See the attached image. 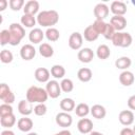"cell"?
Segmentation results:
<instances>
[{"label": "cell", "instance_id": "obj_1", "mask_svg": "<svg viewBox=\"0 0 135 135\" xmlns=\"http://www.w3.org/2000/svg\"><path fill=\"white\" fill-rule=\"evenodd\" d=\"M37 23L44 27H53L58 21H59V14L55 9H45L38 13L37 17Z\"/></svg>", "mask_w": 135, "mask_h": 135}, {"label": "cell", "instance_id": "obj_2", "mask_svg": "<svg viewBox=\"0 0 135 135\" xmlns=\"http://www.w3.org/2000/svg\"><path fill=\"white\" fill-rule=\"evenodd\" d=\"M49 95L47 92L45 91V89L36 86V85H32L27 89L26 91V100H28L31 103H44V101H46Z\"/></svg>", "mask_w": 135, "mask_h": 135}, {"label": "cell", "instance_id": "obj_3", "mask_svg": "<svg viewBox=\"0 0 135 135\" xmlns=\"http://www.w3.org/2000/svg\"><path fill=\"white\" fill-rule=\"evenodd\" d=\"M9 32H11V42L9 44L15 46L18 45L20 43V41L22 40V38L25 36V30L22 26V24L20 23H11L9 27H8Z\"/></svg>", "mask_w": 135, "mask_h": 135}, {"label": "cell", "instance_id": "obj_4", "mask_svg": "<svg viewBox=\"0 0 135 135\" xmlns=\"http://www.w3.org/2000/svg\"><path fill=\"white\" fill-rule=\"evenodd\" d=\"M111 40L115 46L129 47L132 44L133 38H132L131 34L128 32H116Z\"/></svg>", "mask_w": 135, "mask_h": 135}, {"label": "cell", "instance_id": "obj_5", "mask_svg": "<svg viewBox=\"0 0 135 135\" xmlns=\"http://www.w3.org/2000/svg\"><path fill=\"white\" fill-rule=\"evenodd\" d=\"M45 91L47 92L49 97L55 99L57 97L60 96L61 94V88H60V83L57 80H50L49 82H46V86H45Z\"/></svg>", "mask_w": 135, "mask_h": 135}, {"label": "cell", "instance_id": "obj_6", "mask_svg": "<svg viewBox=\"0 0 135 135\" xmlns=\"http://www.w3.org/2000/svg\"><path fill=\"white\" fill-rule=\"evenodd\" d=\"M55 120H56V123H57L59 127L63 128V129H66V128H69V127H71V124L73 123V118H72V116H71L69 113L63 112V111H62V112H59V113L56 115Z\"/></svg>", "mask_w": 135, "mask_h": 135}, {"label": "cell", "instance_id": "obj_7", "mask_svg": "<svg viewBox=\"0 0 135 135\" xmlns=\"http://www.w3.org/2000/svg\"><path fill=\"white\" fill-rule=\"evenodd\" d=\"M82 42H83V36L79 32H74L69 37V46L72 50H75V51L81 50Z\"/></svg>", "mask_w": 135, "mask_h": 135}, {"label": "cell", "instance_id": "obj_8", "mask_svg": "<svg viewBox=\"0 0 135 135\" xmlns=\"http://www.w3.org/2000/svg\"><path fill=\"white\" fill-rule=\"evenodd\" d=\"M110 8L105 3H97L94 7V16L96 17V20H103L109 16Z\"/></svg>", "mask_w": 135, "mask_h": 135}, {"label": "cell", "instance_id": "obj_9", "mask_svg": "<svg viewBox=\"0 0 135 135\" xmlns=\"http://www.w3.org/2000/svg\"><path fill=\"white\" fill-rule=\"evenodd\" d=\"M36 55V50L34 47L33 44L31 43H27V44H24L22 45V47L20 49V56L23 60H32Z\"/></svg>", "mask_w": 135, "mask_h": 135}, {"label": "cell", "instance_id": "obj_10", "mask_svg": "<svg viewBox=\"0 0 135 135\" xmlns=\"http://www.w3.org/2000/svg\"><path fill=\"white\" fill-rule=\"evenodd\" d=\"M118 120L121 124L128 127L134 122V114L131 110H122L118 115Z\"/></svg>", "mask_w": 135, "mask_h": 135}, {"label": "cell", "instance_id": "obj_11", "mask_svg": "<svg viewBox=\"0 0 135 135\" xmlns=\"http://www.w3.org/2000/svg\"><path fill=\"white\" fill-rule=\"evenodd\" d=\"M94 52L92 49L90 47H83L81 50H79L78 54H77V57L79 59V61L83 62V63H89L93 60L94 58Z\"/></svg>", "mask_w": 135, "mask_h": 135}, {"label": "cell", "instance_id": "obj_12", "mask_svg": "<svg viewBox=\"0 0 135 135\" xmlns=\"http://www.w3.org/2000/svg\"><path fill=\"white\" fill-rule=\"evenodd\" d=\"M77 129L82 134H89L93 131V121L89 118H81L77 122Z\"/></svg>", "mask_w": 135, "mask_h": 135}, {"label": "cell", "instance_id": "obj_13", "mask_svg": "<svg viewBox=\"0 0 135 135\" xmlns=\"http://www.w3.org/2000/svg\"><path fill=\"white\" fill-rule=\"evenodd\" d=\"M110 23L113 25L116 32H121L127 26V19L123 16H116L114 15L110 19Z\"/></svg>", "mask_w": 135, "mask_h": 135}, {"label": "cell", "instance_id": "obj_14", "mask_svg": "<svg viewBox=\"0 0 135 135\" xmlns=\"http://www.w3.org/2000/svg\"><path fill=\"white\" fill-rule=\"evenodd\" d=\"M44 36H45V33H43L42 30L39 28V27H34V28H32L31 32L28 33V39H30V41H31L32 43H34V44L40 43V42L43 40Z\"/></svg>", "mask_w": 135, "mask_h": 135}, {"label": "cell", "instance_id": "obj_15", "mask_svg": "<svg viewBox=\"0 0 135 135\" xmlns=\"http://www.w3.org/2000/svg\"><path fill=\"white\" fill-rule=\"evenodd\" d=\"M110 9L116 16H123L127 13V4L122 1H113L111 3Z\"/></svg>", "mask_w": 135, "mask_h": 135}, {"label": "cell", "instance_id": "obj_16", "mask_svg": "<svg viewBox=\"0 0 135 135\" xmlns=\"http://www.w3.org/2000/svg\"><path fill=\"white\" fill-rule=\"evenodd\" d=\"M50 75H51V72L46 68H38L35 70V73H34L35 79L39 82H49Z\"/></svg>", "mask_w": 135, "mask_h": 135}, {"label": "cell", "instance_id": "obj_17", "mask_svg": "<svg viewBox=\"0 0 135 135\" xmlns=\"http://www.w3.org/2000/svg\"><path fill=\"white\" fill-rule=\"evenodd\" d=\"M33 126H34L33 120L27 116H23L17 121V128L21 132H30L33 129Z\"/></svg>", "mask_w": 135, "mask_h": 135}, {"label": "cell", "instance_id": "obj_18", "mask_svg": "<svg viewBox=\"0 0 135 135\" xmlns=\"http://www.w3.org/2000/svg\"><path fill=\"white\" fill-rule=\"evenodd\" d=\"M134 80H135V77H134V74L131 71H128V70L123 71L119 75V82L124 86L132 85L134 83Z\"/></svg>", "mask_w": 135, "mask_h": 135}, {"label": "cell", "instance_id": "obj_19", "mask_svg": "<svg viewBox=\"0 0 135 135\" xmlns=\"http://www.w3.org/2000/svg\"><path fill=\"white\" fill-rule=\"evenodd\" d=\"M33 103H31L28 100H20L18 103V112L23 116H28L33 113Z\"/></svg>", "mask_w": 135, "mask_h": 135}, {"label": "cell", "instance_id": "obj_20", "mask_svg": "<svg viewBox=\"0 0 135 135\" xmlns=\"http://www.w3.org/2000/svg\"><path fill=\"white\" fill-rule=\"evenodd\" d=\"M38 11H39V2L36 0H30L25 2L23 6V12L24 14H27V15L35 16V14H37Z\"/></svg>", "mask_w": 135, "mask_h": 135}, {"label": "cell", "instance_id": "obj_21", "mask_svg": "<svg viewBox=\"0 0 135 135\" xmlns=\"http://www.w3.org/2000/svg\"><path fill=\"white\" fill-rule=\"evenodd\" d=\"M83 38L86 40V41H89V42H93V41H95V40H97L98 39V37H99V33L94 28V26L91 24V25H89V26H86L85 28H84V32H83Z\"/></svg>", "mask_w": 135, "mask_h": 135}, {"label": "cell", "instance_id": "obj_22", "mask_svg": "<svg viewBox=\"0 0 135 135\" xmlns=\"http://www.w3.org/2000/svg\"><path fill=\"white\" fill-rule=\"evenodd\" d=\"M90 113L92 114V116L96 119H103L107 115V110L103 105L101 104H94L91 108Z\"/></svg>", "mask_w": 135, "mask_h": 135}, {"label": "cell", "instance_id": "obj_23", "mask_svg": "<svg viewBox=\"0 0 135 135\" xmlns=\"http://www.w3.org/2000/svg\"><path fill=\"white\" fill-rule=\"evenodd\" d=\"M77 77L81 82H89L93 77V73L89 68H81L77 72Z\"/></svg>", "mask_w": 135, "mask_h": 135}, {"label": "cell", "instance_id": "obj_24", "mask_svg": "<svg viewBox=\"0 0 135 135\" xmlns=\"http://www.w3.org/2000/svg\"><path fill=\"white\" fill-rule=\"evenodd\" d=\"M132 64V60L128 57V56H121L118 59H116L115 61V66L119 70H123L127 71L128 68H130Z\"/></svg>", "mask_w": 135, "mask_h": 135}, {"label": "cell", "instance_id": "obj_25", "mask_svg": "<svg viewBox=\"0 0 135 135\" xmlns=\"http://www.w3.org/2000/svg\"><path fill=\"white\" fill-rule=\"evenodd\" d=\"M60 109L63 111V112H66V113H70L71 111L75 110L76 105H75V101L72 99V98H69V97H65L63 98L61 101H60Z\"/></svg>", "mask_w": 135, "mask_h": 135}, {"label": "cell", "instance_id": "obj_26", "mask_svg": "<svg viewBox=\"0 0 135 135\" xmlns=\"http://www.w3.org/2000/svg\"><path fill=\"white\" fill-rule=\"evenodd\" d=\"M39 54L44 58H50L54 55V49L51 44L43 42L39 45Z\"/></svg>", "mask_w": 135, "mask_h": 135}, {"label": "cell", "instance_id": "obj_27", "mask_svg": "<svg viewBox=\"0 0 135 135\" xmlns=\"http://www.w3.org/2000/svg\"><path fill=\"white\" fill-rule=\"evenodd\" d=\"M20 22L22 24L23 27H34V25L36 24L37 22V19L35 18V16L33 15H27V14H24L23 16H21L20 18Z\"/></svg>", "mask_w": 135, "mask_h": 135}, {"label": "cell", "instance_id": "obj_28", "mask_svg": "<svg viewBox=\"0 0 135 135\" xmlns=\"http://www.w3.org/2000/svg\"><path fill=\"white\" fill-rule=\"evenodd\" d=\"M96 55L99 59L101 60H104V59H108L111 55V51H110V47L107 45V44H100L98 45L97 50H96Z\"/></svg>", "mask_w": 135, "mask_h": 135}, {"label": "cell", "instance_id": "obj_29", "mask_svg": "<svg viewBox=\"0 0 135 135\" xmlns=\"http://www.w3.org/2000/svg\"><path fill=\"white\" fill-rule=\"evenodd\" d=\"M51 75L56 79H63L65 75V69L60 64H54L51 68Z\"/></svg>", "mask_w": 135, "mask_h": 135}, {"label": "cell", "instance_id": "obj_30", "mask_svg": "<svg viewBox=\"0 0 135 135\" xmlns=\"http://www.w3.org/2000/svg\"><path fill=\"white\" fill-rule=\"evenodd\" d=\"M0 123L3 128L9 129L16 123V116L14 114H11V115H7V116L0 117Z\"/></svg>", "mask_w": 135, "mask_h": 135}, {"label": "cell", "instance_id": "obj_31", "mask_svg": "<svg viewBox=\"0 0 135 135\" xmlns=\"http://www.w3.org/2000/svg\"><path fill=\"white\" fill-rule=\"evenodd\" d=\"M74 111H75V113H76V115H77L78 117H84V116H86V115L90 113L91 109H90V107H89L86 103L80 102V103H78V104L76 105V108H75Z\"/></svg>", "mask_w": 135, "mask_h": 135}, {"label": "cell", "instance_id": "obj_32", "mask_svg": "<svg viewBox=\"0 0 135 135\" xmlns=\"http://www.w3.org/2000/svg\"><path fill=\"white\" fill-rule=\"evenodd\" d=\"M45 37H46V39L49 41L55 42V41H57L59 39L60 33H59V31L56 27H49L45 31Z\"/></svg>", "mask_w": 135, "mask_h": 135}, {"label": "cell", "instance_id": "obj_33", "mask_svg": "<svg viewBox=\"0 0 135 135\" xmlns=\"http://www.w3.org/2000/svg\"><path fill=\"white\" fill-rule=\"evenodd\" d=\"M60 88L64 93H70L74 89V83L70 78H63L60 82Z\"/></svg>", "mask_w": 135, "mask_h": 135}, {"label": "cell", "instance_id": "obj_34", "mask_svg": "<svg viewBox=\"0 0 135 135\" xmlns=\"http://www.w3.org/2000/svg\"><path fill=\"white\" fill-rule=\"evenodd\" d=\"M14 59V56H13V53L6 49L2 50L1 53H0V60L2 63H11Z\"/></svg>", "mask_w": 135, "mask_h": 135}, {"label": "cell", "instance_id": "obj_35", "mask_svg": "<svg viewBox=\"0 0 135 135\" xmlns=\"http://www.w3.org/2000/svg\"><path fill=\"white\" fill-rule=\"evenodd\" d=\"M115 33H116V31H115V28L113 27V25H112L110 22H108V23L105 24V28H104V31H103V33H102V36H103L105 39L111 40V39L113 38V36H114Z\"/></svg>", "mask_w": 135, "mask_h": 135}, {"label": "cell", "instance_id": "obj_36", "mask_svg": "<svg viewBox=\"0 0 135 135\" xmlns=\"http://www.w3.org/2000/svg\"><path fill=\"white\" fill-rule=\"evenodd\" d=\"M11 42V32L9 30H2L0 32V44L3 46L5 44H9Z\"/></svg>", "mask_w": 135, "mask_h": 135}, {"label": "cell", "instance_id": "obj_37", "mask_svg": "<svg viewBox=\"0 0 135 135\" xmlns=\"http://www.w3.org/2000/svg\"><path fill=\"white\" fill-rule=\"evenodd\" d=\"M46 111H47V108L44 103H37L35 107H34V113L35 115L37 116H43L46 114Z\"/></svg>", "mask_w": 135, "mask_h": 135}, {"label": "cell", "instance_id": "obj_38", "mask_svg": "<svg viewBox=\"0 0 135 135\" xmlns=\"http://www.w3.org/2000/svg\"><path fill=\"white\" fill-rule=\"evenodd\" d=\"M13 114V108L11 104H7V103H2L0 105V117H3V116H7V115H11Z\"/></svg>", "mask_w": 135, "mask_h": 135}, {"label": "cell", "instance_id": "obj_39", "mask_svg": "<svg viewBox=\"0 0 135 135\" xmlns=\"http://www.w3.org/2000/svg\"><path fill=\"white\" fill-rule=\"evenodd\" d=\"M8 4H9V7H11V9H13V11H19L20 8H22L23 6H24V1L23 0H9V2H8Z\"/></svg>", "mask_w": 135, "mask_h": 135}, {"label": "cell", "instance_id": "obj_40", "mask_svg": "<svg viewBox=\"0 0 135 135\" xmlns=\"http://www.w3.org/2000/svg\"><path fill=\"white\" fill-rule=\"evenodd\" d=\"M105 24H107V22H104L103 20H95L92 25H93L94 28L99 33V35H100V34L102 35V33H103V31H104V28H105Z\"/></svg>", "mask_w": 135, "mask_h": 135}, {"label": "cell", "instance_id": "obj_41", "mask_svg": "<svg viewBox=\"0 0 135 135\" xmlns=\"http://www.w3.org/2000/svg\"><path fill=\"white\" fill-rule=\"evenodd\" d=\"M9 92H11V89H9V86H8L6 83H1V84H0V99H1V100H2Z\"/></svg>", "mask_w": 135, "mask_h": 135}, {"label": "cell", "instance_id": "obj_42", "mask_svg": "<svg viewBox=\"0 0 135 135\" xmlns=\"http://www.w3.org/2000/svg\"><path fill=\"white\" fill-rule=\"evenodd\" d=\"M2 101H3V103H7V104H12L14 101H15V95H14V93L11 91L3 99H2Z\"/></svg>", "mask_w": 135, "mask_h": 135}, {"label": "cell", "instance_id": "obj_43", "mask_svg": "<svg viewBox=\"0 0 135 135\" xmlns=\"http://www.w3.org/2000/svg\"><path fill=\"white\" fill-rule=\"evenodd\" d=\"M128 107L131 110H135V95H132L128 99Z\"/></svg>", "mask_w": 135, "mask_h": 135}, {"label": "cell", "instance_id": "obj_44", "mask_svg": "<svg viewBox=\"0 0 135 135\" xmlns=\"http://www.w3.org/2000/svg\"><path fill=\"white\" fill-rule=\"evenodd\" d=\"M119 135H134V132H133V129H131L129 127H126L120 131Z\"/></svg>", "mask_w": 135, "mask_h": 135}, {"label": "cell", "instance_id": "obj_45", "mask_svg": "<svg viewBox=\"0 0 135 135\" xmlns=\"http://www.w3.org/2000/svg\"><path fill=\"white\" fill-rule=\"evenodd\" d=\"M8 5V2L6 0H0V11H4L6 8V6Z\"/></svg>", "mask_w": 135, "mask_h": 135}, {"label": "cell", "instance_id": "obj_46", "mask_svg": "<svg viewBox=\"0 0 135 135\" xmlns=\"http://www.w3.org/2000/svg\"><path fill=\"white\" fill-rule=\"evenodd\" d=\"M54 135H72L71 134V132L69 131V130H62V131H60L59 133H56V134H54Z\"/></svg>", "mask_w": 135, "mask_h": 135}, {"label": "cell", "instance_id": "obj_47", "mask_svg": "<svg viewBox=\"0 0 135 135\" xmlns=\"http://www.w3.org/2000/svg\"><path fill=\"white\" fill-rule=\"evenodd\" d=\"M1 135H15V133H14L13 131L6 129V130H3V131L1 132Z\"/></svg>", "mask_w": 135, "mask_h": 135}, {"label": "cell", "instance_id": "obj_48", "mask_svg": "<svg viewBox=\"0 0 135 135\" xmlns=\"http://www.w3.org/2000/svg\"><path fill=\"white\" fill-rule=\"evenodd\" d=\"M90 135H103V134L100 133V132H97V131H92V132L90 133Z\"/></svg>", "mask_w": 135, "mask_h": 135}, {"label": "cell", "instance_id": "obj_49", "mask_svg": "<svg viewBox=\"0 0 135 135\" xmlns=\"http://www.w3.org/2000/svg\"><path fill=\"white\" fill-rule=\"evenodd\" d=\"M26 135H38L37 133H35V132H28Z\"/></svg>", "mask_w": 135, "mask_h": 135}, {"label": "cell", "instance_id": "obj_50", "mask_svg": "<svg viewBox=\"0 0 135 135\" xmlns=\"http://www.w3.org/2000/svg\"><path fill=\"white\" fill-rule=\"evenodd\" d=\"M133 132H134V135H135V126L133 127Z\"/></svg>", "mask_w": 135, "mask_h": 135}, {"label": "cell", "instance_id": "obj_51", "mask_svg": "<svg viewBox=\"0 0 135 135\" xmlns=\"http://www.w3.org/2000/svg\"><path fill=\"white\" fill-rule=\"evenodd\" d=\"M132 3H133V4H134V5H135V1H132Z\"/></svg>", "mask_w": 135, "mask_h": 135}]
</instances>
